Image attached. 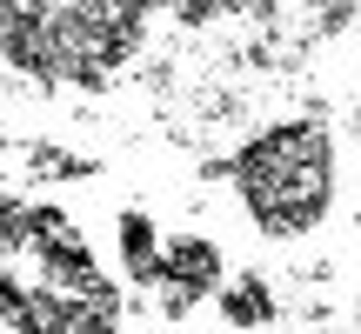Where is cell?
Returning a JSON list of instances; mask_svg holds the SVG:
<instances>
[{"mask_svg":"<svg viewBox=\"0 0 361 334\" xmlns=\"http://www.w3.org/2000/svg\"><path fill=\"white\" fill-rule=\"evenodd\" d=\"M7 321L13 334H114L121 295L61 207H7Z\"/></svg>","mask_w":361,"mask_h":334,"instance_id":"cell-1","label":"cell"},{"mask_svg":"<svg viewBox=\"0 0 361 334\" xmlns=\"http://www.w3.org/2000/svg\"><path fill=\"white\" fill-rule=\"evenodd\" d=\"M154 0H7V54L20 74L101 87L141 40Z\"/></svg>","mask_w":361,"mask_h":334,"instance_id":"cell-2","label":"cell"},{"mask_svg":"<svg viewBox=\"0 0 361 334\" xmlns=\"http://www.w3.org/2000/svg\"><path fill=\"white\" fill-rule=\"evenodd\" d=\"M228 174L247 221L274 241H295V234L322 228L328 201H335V141L322 120H281V128L255 134L228 161Z\"/></svg>","mask_w":361,"mask_h":334,"instance_id":"cell-3","label":"cell"},{"mask_svg":"<svg viewBox=\"0 0 361 334\" xmlns=\"http://www.w3.org/2000/svg\"><path fill=\"white\" fill-rule=\"evenodd\" d=\"M221 247L201 241V234H180V241H168V254H161V274H154V295L168 314H188L201 308L207 295H221Z\"/></svg>","mask_w":361,"mask_h":334,"instance_id":"cell-4","label":"cell"},{"mask_svg":"<svg viewBox=\"0 0 361 334\" xmlns=\"http://www.w3.org/2000/svg\"><path fill=\"white\" fill-rule=\"evenodd\" d=\"M161 254H168V241L154 234V221H147L141 207H128V214H121V261H128V274H134L141 287H154Z\"/></svg>","mask_w":361,"mask_h":334,"instance_id":"cell-5","label":"cell"},{"mask_svg":"<svg viewBox=\"0 0 361 334\" xmlns=\"http://www.w3.org/2000/svg\"><path fill=\"white\" fill-rule=\"evenodd\" d=\"M221 314H228L234 328H268L274 321V295L261 274H234V281H221Z\"/></svg>","mask_w":361,"mask_h":334,"instance_id":"cell-6","label":"cell"},{"mask_svg":"<svg viewBox=\"0 0 361 334\" xmlns=\"http://www.w3.org/2000/svg\"><path fill=\"white\" fill-rule=\"evenodd\" d=\"M180 20H221V13H255L261 0H174Z\"/></svg>","mask_w":361,"mask_h":334,"instance_id":"cell-7","label":"cell"}]
</instances>
